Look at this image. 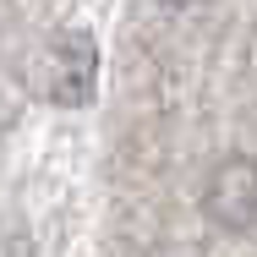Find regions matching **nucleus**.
I'll use <instances>...</instances> for the list:
<instances>
[{
	"label": "nucleus",
	"instance_id": "f257e3e1",
	"mask_svg": "<svg viewBox=\"0 0 257 257\" xmlns=\"http://www.w3.org/2000/svg\"><path fill=\"white\" fill-rule=\"evenodd\" d=\"M93 71H99V50L82 33H60L50 39L44 60L33 66V88L55 104H82L93 99Z\"/></svg>",
	"mask_w": 257,
	"mask_h": 257
},
{
	"label": "nucleus",
	"instance_id": "f03ea898",
	"mask_svg": "<svg viewBox=\"0 0 257 257\" xmlns=\"http://www.w3.org/2000/svg\"><path fill=\"white\" fill-rule=\"evenodd\" d=\"M208 213H213V224H224V230H252L257 219V170L252 159H224L219 170H213V181H208Z\"/></svg>",
	"mask_w": 257,
	"mask_h": 257
}]
</instances>
